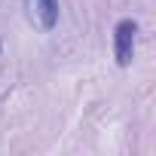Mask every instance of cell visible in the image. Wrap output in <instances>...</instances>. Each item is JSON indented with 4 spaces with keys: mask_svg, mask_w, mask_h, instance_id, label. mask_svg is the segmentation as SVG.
<instances>
[{
    "mask_svg": "<svg viewBox=\"0 0 156 156\" xmlns=\"http://www.w3.org/2000/svg\"><path fill=\"white\" fill-rule=\"evenodd\" d=\"M135 37H138V22H135V19H122V22L113 28V58H116L119 67H129V64H132Z\"/></svg>",
    "mask_w": 156,
    "mask_h": 156,
    "instance_id": "obj_1",
    "label": "cell"
},
{
    "mask_svg": "<svg viewBox=\"0 0 156 156\" xmlns=\"http://www.w3.org/2000/svg\"><path fill=\"white\" fill-rule=\"evenodd\" d=\"M25 6L40 31H52L58 25V0H25Z\"/></svg>",
    "mask_w": 156,
    "mask_h": 156,
    "instance_id": "obj_2",
    "label": "cell"
}]
</instances>
